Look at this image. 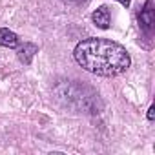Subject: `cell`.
I'll return each mask as SVG.
<instances>
[{
	"mask_svg": "<svg viewBox=\"0 0 155 155\" xmlns=\"http://www.w3.org/2000/svg\"><path fill=\"white\" fill-rule=\"evenodd\" d=\"M73 57L82 69L99 77H117L124 73L130 64V53L119 42L110 38H82L75 46Z\"/></svg>",
	"mask_w": 155,
	"mask_h": 155,
	"instance_id": "cell-1",
	"label": "cell"
},
{
	"mask_svg": "<svg viewBox=\"0 0 155 155\" xmlns=\"http://www.w3.org/2000/svg\"><path fill=\"white\" fill-rule=\"evenodd\" d=\"M57 99L64 104L69 106L77 111H86V113H101L102 110V102L101 97L95 90H91L90 86H84L77 81H68L62 82L55 88Z\"/></svg>",
	"mask_w": 155,
	"mask_h": 155,
	"instance_id": "cell-2",
	"label": "cell"
},
{
	"mask_svg": "<svg viewBox=\"0 0 155 155\" xmlns=\"http://www.w3.org/2000/svg\"><path fill=\"white\" fill-rule=\"evenodd\" d=\"M139 26L140 31L146 37L153 35V28H155V8H153V0H146L144 8L139 13Z\"/></svg>",
	"mask_w": 155,
	"mask_h": 155,
	"instance_id": "cell-3",
	"label": "cell"
},
{
	"mask_svg": "<svg viewBox=\"0 0 155 155\" xmlns=\"http://www.w3.org/2000/svg\"><path fill=\"white\" fill-rule=\"evenodd\" d=\"M91 20H93V24H95L97 28H101V29H108V28H110V22H111L110 9H108L106 6L97 8V9L93 11V15H91Z\"/></svg>",
	"mask_w": 155,
	"mask_h": 155,
	"instance_id": "cell-4",
	"label": "cell"
},
{
	"mask_svg": "<svg viewBox=\"0 0 155 155\" xmlns=\"http://www.w3.org/2000/svg\"><path fill=\"white\" fill-rule=\"evenodd\" d=\"M20 44V38L15 31L8 29V28H2L0 29V46L2 48H8V49H15L17 46Z\"/></svg>",
	"mask_w": 155,
	"mask_h": 155,
	"instance_id": "cell-5",
	"label": "cell"
},
{
	"mask_svg": "<svg viewBox=\"0 0 155 155\" xmlns=\"http://www.w3.org/2000/svg\"><path fill=\"white\" fill-rule=\"evenodd\" d=\"M37 51H38V48H37L35 44L24 42V46L18 49V60H20L22 64H31V60H33V57H35Z\"/></svg>",
	"mask_w": 155,
	"mask_h": 155,
	"instance_id": "cell-6",
	"label": "cell"
},
{
	"mask_svg": "<svg viewBox=\"0 0 155 155\" xmlns=\"http://www.w3.org/2000/svg\"><path fill=\"white\" fill-rule=\"evenodd\" d=\"M155 119V106L151 104L150 108H148V120H153Z\"/></svg>",
	"mask_w": 155,
	"mask_h": 155,
	"instance_id": "cell-7",
	"label": "cell"
},
{
	"mask_svg": "<svg viewBox=\"0 0 155 155\" xmlns=\"http://www.w3.org/2000/svg\"><path fill=\"white\" fill-rule=\"evenodd\" d=\"M119 2H120V4H122L124 8H128V6L131 4V0H119Z\"/></svg>",
	"mask_w": 155,
	"mask_h": 155,
	"instance_id": "cell-8",
	"label": "cell"
},
{
	"mask_svg": "<svg viewBox=\"0 0 155 155\" xmlns=\"http://www.w3.org/2000/svg\"><path fill=\"white\" fill-rule=\"evenodd\" d=\"M66 2H71V4H81V2H86V0H66Z\"/></svg>",
	"mask_w": 155,
	"mask_h": 155,
	"instance_id": "cell-9",
	"label": "cell"
}]
</instances>
